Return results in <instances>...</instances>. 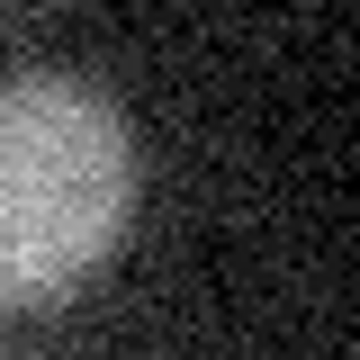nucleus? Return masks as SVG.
Instances as JSON below:
<instances>
[{
	"label": "nucleus",
	"instance_id": "1",
	"mask_svg": "<svg viewBox=\"0 0 360 360\" xmlns=\"http://www.w3.org/2000/svg\"><path fill=\"white\" fill-rule=\"evenodd\" d=\"M135 207V144L99 90L37 72L0 90V307H54L108 262Z\"/></svg>",
	"mask_w": 360,
	"mask_h": 360
}]
</instances>
